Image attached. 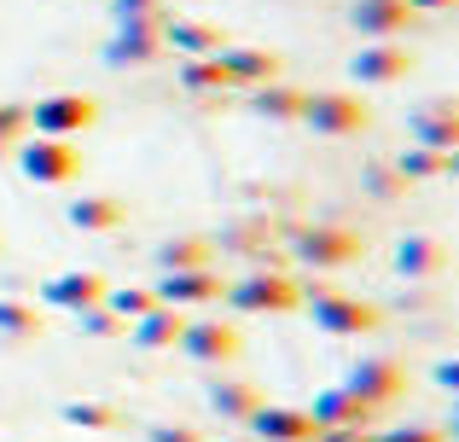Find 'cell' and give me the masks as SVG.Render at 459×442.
<instances>
[{
	"label": "cell",
	"instance_id": "6da1fadb",
	"mask_svg": "<svg viewBox=\"0 0 459 442\" xmlns=\"http://www.w3.org/2000/svg\"><path fill=\"white\" fill-rule=\"evenodd\" d=\"M303 303L314 315V326H325L332 338H360V332L384 326V308L367 303L355 291H337V285H303Z\"/></svg>",
	"mask_w": 459,
	"mask_h": 442
},
{
	"label": "cell",
	"instance_id": "7a4b0ae2",
	"mask_svg": "<svg viewBox=\"0 0 459 442\" xmlns=\"http://www.w3.org/2000/svg\"><path fill=\"white\" fill-rule=\"evenodd\" d=\"M227 303L245 308V315H291V308H303V285L285 268H256L227 291Z\"/></svg>",
	"mask_w": 459,
	"mask_h": 442
},
{
	"label": "cell",
	"instance_id": "3957f363",
	"mask_svg": "<svg viewBox=\"0 0 459 442\" xmlns=\"http://www.w3.org/2000/svg\"><path fill=\"white\" fill-rule=\"evenodd\" d=\"M303 123L325 140H349L372 128V105L360 93H308L303 100Z\"/></svg>",
	"mask_w": 459,
	"mask_h": 442
},
{
	"label": "cell",
	"instance_id": "277c9868",
	"mask_svg": "<svg viewBox=\"0 0 459 442\" xmlns=\"http://www.w3.org/2000/svg\"><path fill=\"white\" fill-rule=\"evenodd\" d=\"M18 169L30 175L35 186H70L82 175V152L70 146V140L35 134V140H18Z\"/></svg>",
	"mask_w": 459,
	"mask_h": 442
},
{
	"label": "cell",
	"instance_id": "5b68a950",
	"mask_svg": "<svg viewBox=\"0 0 459 442\" xmlns=\"http://www.w3.org/2000/svg\"><path fill=\"white\" fill-rule=\"evenodd\" d=\"M93 123H100V105H93L88 93H53V100L30 105V128L35 134H53V140H70Z\"/></svg>",
	"mask_w": 459,
	"mask_h": 442
},
{
	"label": "cell",
	"instance_id": "8992f818",
	"mask_svg": "<svg viewBox=\"0 0 459 442\" xmlns=\"http://www.w3.org/2000/svg\"><path fill=\"white\" fill-rule=\"evenodd\" d=\"M407 134H413V146H430L442 152V158H454L459 152V105L454 100H425L407 111Z\"/></svg>",
	"mask_w": 459,
	"mask_h": 442
},
{
	"label": "cell",
	"instance_id": "52a82bcc",
	"mask_svg": "<svg viewBox=\"0 0 459 442\" xmlns=\"http://www.w3.org/2000/svg\"><path fill=\"white\" fill-rule=\"evenodd\" d=\"M349 76H355L360 88H390V82L413 76V53H407L402 41H367L349 58Z\"/></svg>",
	"mask_w": 459,
	"mask_h": 442
},
{
	"label": "cell",
	"instance_id": "ba28073f",
	"mask_svg": "<svg viewBox=\"0 0 459 442\" xmlns=\"http://www.w3.org/2000/svg\"><path fill=\"white\" fill-rule=\"evenodd\" d=\"M180 350H186L192 361H204V367H227V361H238L245 338H238V326H227V320H186Z\"/></svg>",
	"mask_w": 459,
	"mask_h": 442
},
{
	"label": "cell",
	"instance_id": "9c48e42d",
	"mask_svg": "<svg viewBox=\"0 0 459 442\" xmlns=\"http://www.w3.org/2000/svg\"><path fill=\"white\" fill-rule=\"evenodd\" d=\"M157 53H163V18H123L117 35H111V47H105V58H111L117 70L152 65Z\"/></svg>",
	"mask_w": 459,
	"mask_h": 442
},
{
	"label": "cell",
	"instance_id": "30bf717a",
	"mask_svg": "<svg viewBox=\"0 0 459 442\" xmlns=\"http://www.w3.org/2000/svg\"><path fill=\"white\" fill-rule=\"evenodd\" d=\"M349 23H355L367 41H402L419 23V12L407 6V0H355V6H349Z\"/></svg>",
	"mask_w": 459,
	"mask_h": 442
},
{
	"label": "cell",
	"instance_id": "8fae6325",
	"mask_svg": "<svg viewBox=\"0 0 459 442\" xmlns=\"http://www.w3.org/2000/svg\"><path fill=\"white\" fill-rule=\"evenodd\" d=\"M349 390H355L360 402H372V408H390V402L407 390V367L390 361V355H367V361L349 373Z\"/></svg>",
	"mask_w": 459,
	"mask_h": 442
},
{
	"label": "cell",
	"instance_id": "7c38bea8",
	"mask_svg": "<svg viewBox=\"0 0 459 442\" xmlns=\"http://www.w3.org/2000/svg\"><path fill=\"white\" fill-rule=\"evenodd\" d=\"M297 256L308 268H343V262L360 256V233H349V227H308V233H297Z\"/></svg>",
	"mask_w": 459,
	"mask_h": 442
},
{
	"label": "cell",
	"instance_id": "4fadbf2b",
	"mask_svg": "<svg viewBox=\"0 0 459 442\" xmlns=\"http://www.w3.org/2000/svg\"><path fill=\"white\" fill-rule=\"evenodd\" d=\"M227 88H262V82H280V53H262V47H221L215 53Z\"/></svg>",
	"mask_w": 459,
	"mask_h": 442
},
{
	"label": "cell",
	"instance_id": "5bb4252c",
	"mask_svg": "<svg viewBox=\"0 0 459 442\" xmlns=\"http://www.w3.org/2000/svg\"><path fill=\"white\" fill-rule=\"evenodd\" d=\"M215 297H227V285H221L215 268L163 273V285H157V303H169V308H198V303H215Z\"/></svg>",
	"mask_w": 459,
	"mask_h": 442
},
{
	"label": "cell",
	"instance_id": "9a60e30c",
	"mask_svg": "<svg viewBox=\"0 0 459 442\" xmlns=\"http://www.w3.org/2000/svg\"><path fill=\"white\" fill-rule=\"evenodd\" d=\"M250 431L262 442H320V420L303 408H268L262 402L256 413H250Z\"/></svg>",
	"mask_w": 459,
	"mask_h": 442
},
{
	"label": "cell",
	"instance_id": "2e32d148",
	"mask_svg": "<svg viewBox=\"0 0 459 442\" xmlns=\"http://www.w3.org/2000/svg\"><path fill=\"white\" fill-rule=\"evenodd\" d=\"M163 47H175L180 58H215L227 47V35L215 30L210 18H163Z\"/></svg>",
	"mask_w": 459,
	"mask_h": 442
},
{
	"label": "cell",
	"instance_id": "e0dca14e",
	"mask_svg": "<svg viewBox=\"0 0 459 442\" xmlns=\"http://www.w3.org/2000/svg\"><path fill=\"white\" fill-rule=\"evenodd\" d=\"M372 402H360L349 385H337V390H325L320 402H314V420H320V431H360V425L372 420Z\"/></svg>",
	"mask_w": 459,
	"mask_h": 442
},
{
	"label": "cell",
	"instance_id": "ac0fdd59",
	"mask_svg": "<svg viewBox=\"0 0 459 442\" xmlns=\"http://www.w3.org/2000/svg\"><path fill=\"white\" fill-rule=\"evenodd\" d=\"M105 291H111V285H105L100 273H58V280L41 285L47 303H53V308H70V315H82V308L105 303Z\"/></svg>",
	"mask_w": 459,
	"mask_h": 442
},
{
	"label": "cell",
	"instance_id": "d6986e66",
	"mask_svg": "<svg viewBox=\"0 0 459 442\" xmlns=\"http://www.w3.org/2000/svg\"><path fill=\"white\" fill-rule=\"evenodd\" d=\"M442 268H448V250H442L430 233H407L402 238V250H395V273H402V280H437Z\"/></svg>",
	"mask_w": 459,
	"mask_h": 442
},
{
	"label": "cell",
	"instance_id": "ffe728a7",
	"mask_svg": "<svg viewBox=\"0 0 459 442\" xmlns=\"http://www.w3.org/2000/svg\"><path fill=\"white\" fill-rule=\"evenodd\" d=\"M180 332H186V315L169 308V303H157V308H146V315L134 320V343L140 350H169V343H180Z\"/></svg>",
	"mask_w": 459,
	"mask_h": 442
},
{
	"label": "cell",
	"instance_id": "44dd1931",
	"mask_svg": "<svg viewBox=\"0 0 459 442\" xmlns=\"http://www.w3.org/2000/svg\"><path fill=\"white\" fill-rule=\"evenodd\" d=\"M303 88H291V82H262V88H250V105H256L262 117H273V123H297L303 117Z\"/></svg>",
	"mask_w": 459,
	"mask_h": 442
},
{
	"label": "cell",
	"instance_id": "7402d4cb",
	"mask_svg": "<svg viewBox=\"0 0 459 442\" xmlns=\"http://www.w3.org/2000/svg\"><path fill=\"white\" fill-rule=\"evenodd\" d=\"M70 227H82V233H117L123 227V198H105V193L76 198L70 204Z\"/></svg>",
	"mask_w": 459,
	"mask_h": 442
},
{
	"label": "cell",
	"instance_id": "603a6c76",
	"mask_svg": "<svg viewBox=\"0 0 459 442\" xmlns=\"http://www.w3.org/2000/svg\"><path fill=\"white\" fill-rule=\"evenodd\" d=\"M210 408L221 413V420H245L262 408V390L256 385H238V378H221V385H210Z\"/></svg>",
	"mask_w": 459,
	"mask_h": 442
},
{
	"label": "cell",
	"instance_id": "cb8c5ba5",
	"mask_svg": "<svg viewBox=\"0 0 459 442\" xmlns=\"http://www.w3.org/2000/svg\"><path fill=\"white\" fill-rule=\"evenodd\" d=\"M215 245L210 238H169L163 250H157V268L163 273H186V268H210Z\"/></svg>",
	"mask_w": 459,
	"mask_h": 442
},
{
	"label": "cell",
	"instance_id": "d4e9b609",
	"mask_svg": "<svg viewBox=\"0 0 459 442\" xmlns=\"http://www.w3.org/2000/svg\"><path fill=\"white\" fill-rule=\"evenodd\" d=\"M180 88H186V93H221L227 76H221L215 58H186V65H180Z\"/></svg>",
	"mask_w": 459,
	"mask_h": 442
},
{
	"label": "cell",
	"instance_id": "484cf974",
	"mask_svg": "<svg viewBox=\"0 0 459 442\" xmlns=\"http://www.w3.org/2000/svg\"><path fill=\"white\" fill-rule=\"evenodd\" d=\"M105 308H111L117 320H140L146 308H157V291H140V285H123V291H105Z\"/></svg>",
	"mask_w": 459,
	"mask_h": 442
},
{
	"label": "cell",
	"instance_id": "4316f807",
	"mask_svg": "<svg viewBox=\"0 0 459 442\" xmlns=\"http://www.w3.org/2000/svg\"><path fill=\"white\" fill-rule=\"evenodd\" d=\"M360 181H367V193L378 198V204H390V198L407 193V175L395 169V163H367V175H360Z\"/></svg>",
	"mask_w": 459,
	"mask_h": 442
},
{
	"label": "cell",
	"instance_id": "83f0119b",
	"mask_svg": "<svg viewBox=\"0 0 459 442\" xmlns=\"http://www.w3.org/2000/svg\"><path fill=\"white\" fill-rule=\"evenodd\" d=\"M395 169H402L407 181H430V175H448V158H442V152H430V146H413V152H402V158H395Z\"/></svg>",
	"mask_w": 459,
	"mask_h": 442
},
{
	"label": "cell",
	"instance_id": "f1b7e54d",
	"mask_svg": "<svg viewBox=\"0 0 459 442\" xmlns=\"http://www.w3.org/2000/svg\"><path fill=\"white\" fill-rule=\"evenodd\" d=\"M0 332H6V338H30V332H41V320H35L30 303H18V297H0Z\"/></svg>",
	"mask_w": 459,
	"mask_h": 442
},
{
	"label": "cell",
	"instance_id": "f546056e",
	"mask_svg": "<svg viewBox=\"0 0 459 442\" xmlns=\"http://www.w3.org/2000/svg\"><path fill=\"white\" fill-rule=\"evenodd\" d=\"M65 420H70V425H88V431H111L117 413H111V408H100V402H70Z\"/></svg>",
	"mask_w": 459,
	"mask_h": 442
},
{
	"label": "cell",
	"instance_id": "4dcf8cb0",
	"mask_svg": "<svg viewBox=\"0 0 459 442\" xmlns=\"http://www.w3.org/2000/svg\"><path fill=\"white\" fill-rule=\"evenodd\" d=\"M82 332H93V338H117V332H128V326L105 303H93V308H82Z\"/></svg>",
	"mask_w": 459,
	"mask_h": 442
},
{
	"label": "cell",
	"instance_id": "1f68e13d",
	"mask_svg": "<svg viewBox=\"0 0 459 442\" xmlns=\"http://www.w3.org/2000/svg\"><path fill=\"white\" fill-rule=\"evenodd\" d=\"M23 128H30V105H6V100H0V140H12V146H18Z\"/></svg>",
	"mask_w": 459,
	"mask_h": 442
},
{
	"label": "cell",
	"instance_id": "d6a6232c",
	"mask_svg": "<svg viewBox=\"0 0 459 442\" xmlns=\"http://www.w3.org/2000/svg\"><path fill=\"white\" fill-rule=\"evenodd\" d=\"M123 18H169L163 0H117V23Z\"/></svg>",
	"mask_w": 459,
	"mask_h": 442
},
{
	"label": "cell",
	"instance_id": "836d02e7",
	"mask_svg": "<svg viewBox=\"0 0 459 442\" xmlns=\"http://www.w3.org/2000/svg\"><path fill=\"white\" fill-rule=\"evenodd\" d=\"M437 385H442V390H454V396H459V355H454V361H442V367H437Z\"/></svg>",
	"mask_w": 459,
	"mask_h": 442
},
{
	"label": "cell",
	"instance_id": "e575fe53",
	"mask_svg": "<svg viewBox=\"0 0 459 442\" xmlns=\"http://www.w3.org/2000/svg\"><path fill=\"white\" fill-rule=\"evenodd\" d=\"M152 442H198V437H192V431H169V425H163V431H152Z\"/></svg>",
	"mask_w": 459,
	"mask_h": 442
},
{
	"label": "cell",
	"instance_id": "d590c367",
	"mask_svg": "<svg viewBox=\"0 0 459 442\" xmlns=\"http://www.w3.org/2000/svg\"><path fill=\"white\" fill-rule=\"evenodd\" d=\"M413 12H442V6H459V0H407Z\"/></svg>",
	"mask_w": 459,
	"mask_h": 442
},
{
	"label": "cell",
	"instance_id": "8d00e7d4",
	"mask_svg": "<svg viewBox=\"0 0 459 442\" xmlns=\"http://www.w3.org/2000/svg\"><path fill=\"white\" fill-rule=\"evenodd\" d=\"M12 152H18V146H12V140H0V163H6V158H12Z\"/></svg>",
	"mask_w": 459,
	"mask_h": 442
},
{
	"label": "cell",
	"instance_id": "74e56055",
	"mask_svg": "<svg viewBox=\"0 0 459 442\" xmlns=\"http://www.w3.org/2000/svg\"><path fill=\"white\" fill-rule=\"evenodd\" d=\"M448 169H454V175H459V152H454V158H448Z\"/></svg>",
	"mask_w": 459,
	"mask_h": 442
}]
</instances>
